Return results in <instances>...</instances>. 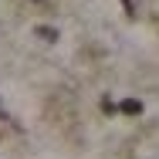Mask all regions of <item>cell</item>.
Returning <instances> with one entry per match:
<instances>
[{
	"label": "cell",
	"instance_id": "1",
	"mask_svg": "<svg viewBox=\"0 0 159 159\" xmlns=\"http://www.w3.org/2000/svg\"><path fill=\"white\" fill-rule=\"evenodd\" d=\"M34 34H37L41 41H48V44H54V41H58V31H54V27H44V24H41V27H34Z\"/></svg>",
	"mask_w": 159,
	"mask_h": 159
},
{
	"label": "cell",
	"instance_id": "2",
	"mask_svg": "<svg viewBox=\"0 0 159 159\" xmlns=\"http://www.w3.org/2000/svg\"><path fill=\"white\" fill-rule=\"evenodd\" d=\"M122 112H125V115H139V112H142V102H139V98H125V102H122Z\"/></svg>",
	"mask_w": 159,
	"mask_h": 159
},
{
	"label": "cell",
	"instance_id": "3",
	"mask_svg": "<svg viewBox=\"0 0 159 159\" xmlns=\"http://www.w3.org/2000/svg\"><path fill=\"white\" fill-rule=\"evenodd\" d=\"M37 3H41V0H37Z\"/></svg>",
	"mask_w": 159,
	"mask_h": 159
}]
</instances>
